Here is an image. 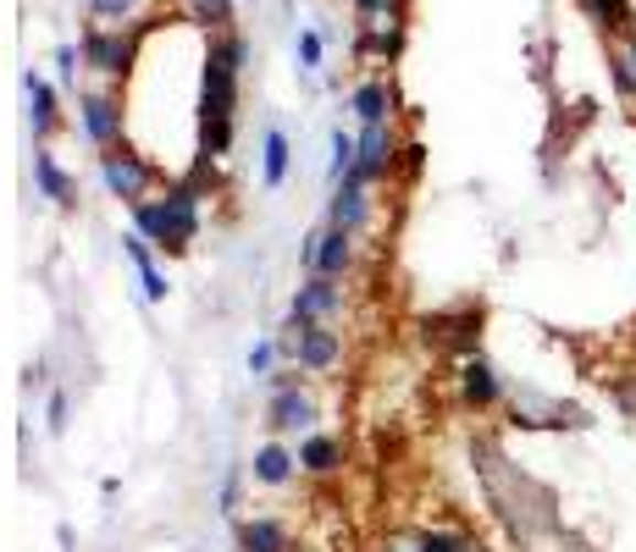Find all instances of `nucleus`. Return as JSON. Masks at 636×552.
<instances>
[{
    "label": "nucleus",
    "mask_w": 636,
    "mask_h": 552,
    "mask_svg": "<svg viewBox=\"0 0 636 552\" xmlns=\"http://www.w3.org/2000/svg\"><path fill=\"white\" fill-rule=\"evenodd\" d=\"M338 310H344V293L333 277H304L288 299V326H333Z\"/></svg>",
    "instance_id": "obj_4"
},
{
    "label": "nucleus",
    "mask_w": 636,
    "mask_h": 552,
    "mask_svg": "<svg viewBox=\"0 0 636 552\" xmlns=\"http://www.w3.org/2000/svg\"><path fill=\"white\" fill-rule=\"evenodd\" d=\"M293 475H299V453L282 436H271V442L255 447V458H249V480L255 486H288Z\"/></svg>",
    "instance_id": "obj_14"
},
{
    "label": "nucleus",
    "mask_w": 636,
    "mask_h": 552,
    "mask_svg": "<svg viewBox=\"0 0 636 552\" xmlns=\"http://www.w3.org/2000/svg\"><path fill=\"white\" fill-rule=\"evenodd\" d=\"M45 431H51V436H62V431H67V392H62V387H56V392H51V403H45Z\"/></svg>",
    "instance_id": "obj_30"
},
{
    "label": "nucleus",
    "mask_w": 636,
    "mask_h": 552,
    "mask_svg": "<svg viewBox=\"0 0 636 552\" xmlns=\"http://www.w3.org/2000/svg\"><path fill=\"white\" fill-rule=\"evenodd\" d=\"M200 199H205L200 183H177L166 194H150L144 205H133V232L161 255H183L200 238Z\"/></svg>",
    "instance_id": "obj_2"
},
{
    "label": "nucleus",
    "mask_w": 636,
    "mask_h": 552,
    "mask_svg": "<svg viewBox=\"0 0 636 552\" xmlns=\"http://www.w3.org/2000/svg\"><path fill=\"white\" fill-rule=\"evenodd\" d=\"M315 420H322V409H315V398H310L304 387L266 398V425H271V436H310Z\"/></svg>",
    "instance_id": "obj_5"
},
{
    "label": "nucleus",
    "mask_w": 636,
    "mask_h": 552,
    "mask_svg": "<svg viewBox=\"0 0 636 552\" xmlns=\"http://www.w3.org/2000/svg\"><path fill=\"white\" fill-rule=\"evenodd\" d=\"M78 62H84V51H73V45H62V51H56V73H62V84H73V78H78Z\"/></svg>",
    "instance_id": "obj_32"
},
{
    "label": "nucleus",
    "mask_w": 636,
    "mask_h": 552,
    "mask_svg": "<svg viewBox=\"0 0 636 552\" xmlns=\"http://www.w3.org/2000/svg\"><path fill=\"white\" fill-rule=\"evenodd\" d=\"M355 12H360V18H394L399 0H355Z\"/></svg>",
    "instance_id": "obj_34"
},
{
    "label": "nucleus",
    "mask_w": 636,
    "mask_h": 552,
    "mask_svg": "<svg viewBox=\"0 0 636 552\" xmlns=\"http://www.w3.org/2000/svg\"><path fill=\"white\" fill-rule=\"evenodd\" d=\"M23 95H29V128H34V139L45 144V139L56 133V122H62V111H56V89L45 84L40 67H29V73H23Z\"/></svg>",
    "instance_id": "obj_16"
},
{
    "label": "nucleus",
    "mask_w": 636,
    "mask_h": 552,
    "mask_svg": "<svg viewBox=\"0 0 636 552\" xmlns=\"http://www.w3.org/2000/svg\"><path fill=\"white\" fill-rule=\"evenodd\" d=\"M399 166H405V172H410V177H416V172H421V166H427V150H421V144H416V139H410V144H399Z\"/></svg>",
    "instance_id": "obj_33"
},
{
    "label": "nucleus",
    "mask_w": 636,
    "mask_h": 552,
    "mask_svg": "<svg viewBox=\"0 0 636 552\" xmlns=\"http://www.w3.org/2000/svg\"><path fill=\"white\" fill-rule=\"evenodd\" d=\"M133 7H139V0H89V18H95L100 29H122V23L133 18Z\"/></svg>",
    "instance_id": "obj_25"
},
{
    "label": "nucleus",
    "mask_w": 636,
    "mask_h": 552,
    "mask_svg": "<svg viewBox=\"0 0 636 552\" xmlns=\"http://www.w3.org/2000/svg\"><path fill=\"white\" fill-rule=\"evenodd\" d=\"M260 183L266 188H282L288 183V166H293V150H288V133L282 128H266V144H260Z\"/></svg>",
    "instance_id": "obj_20"
},
{
    "label": "nucleus",
    "mask_w": 636,
    "mask_h": 552,
    "mask_svg": "<svg viewBox=\"0 0 636 552\" xmlns=\"http://www.w3.org/2000/svg\"><path fill=\"white\" fill-rule=\"evenodd\" d=\"M416 552H476L465 530H416Z\"/></svg>",
    "instance_id": "obj_23"
},
{
    "label": "nucleus",
    "mask_w": 636,
    "mask_h": 552,
    "mask_svg": "<svg viewBox=\"0 0 636 552\" xmlns=\"http://www.w3.org/2000/svg\"><path fill=\"white\" fill-rule=\"evenodd\" d=\"M244 40L216 34L205 56V89H200V155L205 166L233 150V111H238V67H244Z\"/></svg>",
    "instance_id": "obj_1"
},
{
    "label": "nucleus",
    "mask_w": 636,
    "mask_h": 552,
    "mask_svg": "<svg viewBox=\"0 0 636 552\" xmlns=\"http://www.w3.org/2000/svg\"><path fill=\"white\" fill-rule=\"evenodd\" d=\"M34 183H40V194H45L56 210H73V205H78V183L56 166L51 150H34Z\"/></svg>",
    "instance_id": "obj_18"
},
{
    "label": "nucleus",
    "mask_w": 636,
    "mask_h": 552,
    "mask_svg": "<svg viewBox=\"0 0 636 552\" xmlns=\"http://www.w3.org/2000/svg\"><path fill=\"white\" fill-rule=\"evenodd\" d=\"M78 128L95 150H117L122 144V100L111 95H78Z\"/></svg>",
    "instance_id": "obj_8"
},
{
    "label": "nucleus",
    "mask_w": 636,
    "mask_h": 552,
    "mask_svg": "<svg viewBox=\"0 0 636 552\" xmlns=\"http://www.w3.org/2000/svg\"><path fill=\"white\" fill-rule=\"evenodd\" d=\"M360 51H377V56H388V62H394V56L405 51V23H394V18H388L382 29H371V34L360 40Z\"/></svg>",
    "instance_id": "obj_24"
},
{
    "label": "nucleus",
    "mask_w": 636,
    "mask_h": 552,
    "mask_svg": "<svg viewBox=\"0 0 636 552\" xmlns=\"http://www.w3.org/2000/svg\"><path fill=\"white\" fill-rule=\"evenodd\" d=\"M366 221H371V183H360V177H344L338 188H333V205H327V227H344V232H366Z\"/></svg>",
    "instance_id": "obj_10"
},
{
    "label": "nucleus",
    "mask_w": 636,
    "mask_h": 552,
    "mask_svg": "<svg viewBox=\"0 0 636 552\" xmlns=\"http://www.w3.org/2000/svg\"><path fill=\"white\" fill-rule=\"evenodd\" d=\"M194 18L211 23L216 34H227L233 29V0H194Z\"/></svg>",
    "instance_id": "obj_26"
},
{
    "label": "nucleus",
    "mask_w": 636,
    "mask_h": 552,
    "mask_svg": "<svg viewBox=\"0 0 636 552\" xmlns=\"http://www.w3.org/2000/svg\"><path fill=\"white\" fill-rule=\"evenodd\" d=\"M355 155H360V144L338 128V133H333V161H327V183H333V188H338L344 177H355Z\"/></svg>",
    "instance_id": "obj_22"
},
{
    "label": "nucleus",
    "mask_w": 636,
    "mask_h": 552,
    "mask_svg": "<svg viewBox=\"0 0 636 552\" xmlns=\"http://www.w3.org/2000/svg\"><path fill=\"white\" fill-rule=\"evenodd\" d=\"M238 552H293V530L282 524V519H271V513H249V519H238Z\"/></svg>",
    "instance_id": "obj_15"
},
{
    "label": "nucleus",
    "mask_w": 636,
    "mask_h": 552,
    "mask_svg": "<svg viewBox=\"0 0 636 552\" xmlns=\"http://www.w3.org/2000/svg\"><path fill=\"white\" fill-rule=\"evenodd\" d=\"M122 255H128V260H133V271H139V299H144V304H166L172 277L155 266V249H150L139 232H128V238H122Z\"/></svg>",
    "instance_id": "obj_13"
},
{
    "label": "nucleus",
    "mask_w": 636,
    "mask_h": 552,
    "mask_svg": "<svg viewBox=\"0 0 636 552\" xmlns=\"http://www.w3.org/2000/svg\"><path fill=\"white\" fill-rule=\"evenodd\" d=\"M23 387H45V359H34V365L23 370Z\"/></svg>",
    "instance_id": "obj_35"
},
{
    "label": "nucleus",
    "mask_w": 636,
    "mask_h": 552,
    "mask_svg": "<svg viewBox=\"0 0 636 552\" xmlns=\"http://www.w3.org/2000/svg\"><path fill=\"white\" fill-rule=\"evenodd\" d=\"M238 497H244V464H233V469L222 475V491H216L222 513H238Z\"/></svg>",
    "instance_id": "obj_28"
},
{
    "label": "nucleus",
    "mask_w": 636,
    "mask_h": 552,
    "mask_svg": "<svg viewBox=\"0 0 636 552\" xmlns=\"http://www.w3.org/2000/svg\"><path fill=\"white\" fill-rule=\"evenodd\" d=\"M608 73H614V89H619L625 100H636V34H625V40L614 45Z\"/></svg>",
    "instance_id": "obj_21"
},
{
    "label": "nucleus",
    "mask_w": 636,
    "mask_h": 552,
    "mask_svg": "<svg viewBox=\"0 0 636 552\" xmlns=\"http://www.w3.org/2000/svg\"><path fill=\"white\" fill-rule=\"evenodd\" d=\"M382 552H416V535H394V541H382Z\"/></svg>",
    "instance_id": "obj_36"
},
{
    "label": "nucleus",
    "mask_w": 636,
    "mask_h": 552,
    "mask_svg": "<svg viewBox=\"0 0 636 552\" xmlns=\"http://www.w3.org/2000/svg\"><path fill=\"white\" fill-rule=\"evenodd\" d=\"M349 271H355V232H344V227H315V271H310V277L344 282Z\"/></svg>",
    "instance_id": "obj_12"
},
{
    "label": "nucleus",
    "mask_w": 636,
    "mask_h": 552,
    "mask_svg": "<svg viewBox=\"0 0 636 552\" xmlns=\"http://www.w3.org/2000/svg\"><path fill=\"white\" fill-rule=\"evenodd\" d=\"M299 469L304 475H338L344 469V442L338 436H327V431H310V436H299Z\"/></svg>",
    "instance_id": "obj_17"
},
{
    "label": "nucleus",
    "mask_w": 636,
    "mask_h": 552,
    "mask_svg": "<svg viewBox=\"0 0 636 552\" xmlns=\"http://www.w3.org/2000/svg\"><path fill=\"white\" fill-rule=\"evenodd\" d=\"M288 332H293V365L304 376H322L344 359V337L333 326H288Z\"/></svg>",
    "instance_id": "obj_6"
},
{
    "label": "nucleus",
    "mask_w": 636,
    "mask_h": 552,
    "mask_svg": "<svg viewBox=\"0 0 636 552\" xmlns=\"http://www.w3.org/2000/svg\"><path fill=\"white\" fill-rule=\"evenodd\" d=\"M100 183H106L111 199H122L133 210L155 194V166L144 155H133L128 144H117V150H100Z\"/></svg>",
    "instance_id": "obj_3"
},
{
    "label": "nucleus",
    "mask_w": 636,
    "mask_h": 552,
    "mask_svg": "<svg viewBox=\"0 0 636 552\" xmlns=\"http://www.w3.org/2000/svg\"><path fill=\"white\" fill-rule=\"evenodd\" d=\"M293 51H299V67L304 73H315V67H322V34H315V29H299V40H293Z\"/></svg>",
    "instance_id": "obj_27"
},
{
    "label": "nucleus",
    "mask_w": 636,
    "mask_h": 552,
    "mask_svg": "<svg viewBox=\"0 0 636 552\" xmlns=\"http://www.w3.org/2000/svg\"><path fill=\"white\" fill-rule=\"evenodd\" d=\"M504 376L493 370V359H482V354H465V365H460V398L471 403V409H498L504 403Z\"/></svg>",
    "instance_id": "obj_11"
},
{
    "label": "nucleus",
    "mask_w": 636,
    "mask_h": 552,
    "mask_svg": "<svg viewBox=\"0 0 636 552\" xmlns=\"http://www.w3.org/2000/svg\"><path fill=\"white\" fill-rule=\"evenodd\" d=\"M266 381H271V392H293V387H304V370L299 365H277Z\"/></svg>",
    "instance_id": "obj_31"
},
{
    "label": "nucleus",
    "mask_w": 636,
    "mask_h": 552,
    "mask_svg": "<svg viewBox=\"0 0 636 552\" xmlns=\"http://www.w3.org/2000/svg\"><path fill=\"white\" fill-rule=\"evenodd\" d=\"M349 111L360 117V128H377V122L394 117V89H388L382 78H366V84L349 95Z\"/></svg>",
    "instance_id": "obj_19"
},
{
    "label": "nucleus",
    "mask_w": 636,
    "mask_h": 552,
    "mask_svg": "<svg viewBox=\"0 0 636 552\" xmlns=\"http://www.w3.org/2000/svg\"><path fill=\"white\" fill-rule=\"evenodd\" d=\"M355 144H360V155H355V177H360V183H382V177H394V166H399V139H394L388 122L360 128Z\"/></svg>",
    "instance_id": "obj_9"
},
{
    "label": "nucleus",
    "mask_w": 636,
    "mask_h": 552,
    "mask_svg": "<svg viewBox=\"0 0 636 552\" xmlns=\"http://www.w3.org/2000/svg\"><path fill=\"white\" fill-rule=\"evenodd\" d=\"M84 67L106 73V78H122L133 67V40L122 29H84Z\"/></svg>",
    "instance_id": "obj_7"
},
{
    "label": "nucleus",
    "mask_w": 636,
    "mask_h": 552,
    "mask_svg": "<svg viewBox=\"0 0 636 552\" xmlns=\"http://www.w3.org/2000/svg\"><path fill=\"white\" fill-rule=\"evenodd\" d=\"M244 365H249V376H271V365H277V337H260Z\"/></svg>",
    "instance_id": "obj_29"
}]
</instances>
